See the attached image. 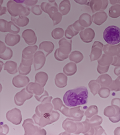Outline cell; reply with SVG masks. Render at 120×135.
<instances>
[{"label":"cell","instance_id":"obj_2","mask_svg":"<svg viewBox=\"0 0 120 135\" xmlns=\"http://www.w3.org/2000/svg\"><path fill=\"white\" fill-rule=\"evenodd\" d=\"M103 37L109 44H117L120 42V28L113 25L108 26L104 30Z\"/></svg>","mask_w":120,"mask_h":135},{"label":"cell","instance_id":"obj_1","mask_svg":"<svg viewBox=\"0 0 120 135\" xmlns=\"http://www.w3.org/2000/svg\"><path fill=\"white\" fill-rule=\"evenodd\" d=\"M88 90L84 86L67 91L63 96L64 104L68 107L84 105L88 100Z\"/></svg>","mask_w":120,"mask_h":135}]
</instances>
